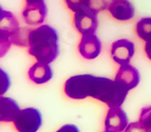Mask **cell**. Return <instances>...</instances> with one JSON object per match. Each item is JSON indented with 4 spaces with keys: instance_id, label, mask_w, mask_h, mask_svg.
Instances as JSON below:
<instances>
[{
    "instance_id": "cell-23",
    "label": "cell",
    "mask_w": 151,
    "mask_h": 132,
    "mask_svg": "<svg viewBox=\"0 0 151 132\" xmlns=\"http://www.w3.org/2000/svg\"><path fill=\"white\" fill-rule=\"evenodd\" d=\"M45 2V0H25L27 4H33V3H41Z\"/></svg>"
},
{
    "instance_id": "cell-14",
    "label": "cell",
    "mask_w": 151,
    "mask_h": 132,
    "mask_svg": "<svg viewBox=\"0 0 151 132\" xmlns=\"http://www.w3.org/2000/svg\"><path fill=\"white\" fill-rule=\"evenodd\" d=\"M136 35L144 41L151 40V17H144L135 26Z\"/></svg>"
},
{
    "instance_id": "cell-25",
    "label": "cell",
    "mask_w": 151,
    "mask_h": 132,
    "mask_svg": "<svg viewBox=\"0 0 151 132\" xmlns=\"http://www.w3.org/2000/svg\"><path fill=\"white\" fill-rule=\"evenodd\" d=\"M105 132H108V131H105Z\"/></svg>"
},
{
    "instance_id": "cell-19",
    "label": "cell",
    "mask_w": 151,
    "mask_h": 132,
    "mask_svg": "<svg viewBox=\"0 0 151 132\" xmlns=\"http://www.w3.org/2000/svg\"><path fill=\"white\" fill-rule=\"evenodd\" d=\"M124 132H148V131H147L146 127L141 122H135L129 124Z\"/></svg>"
},
{
    "instance_id": "cell-20",
    "label": "cell",
    "mask_w": 151,
    "mask_h": 132,
    "mask_svg": "<svg viewBox=\"0 0 151 132\" xmlns=\"http://www.w3.org/2000/svg\"><path fill=\"white\" fill-rule=\"evenodd\" d=\"M65 3L72 12H76L78 9L85 6L86 0H65Z\"/></svg>"
},
{
    "instance_id": "cell-10",
    "label": "cell",
    "mask_w": 151,
    "mask_h": 132,
    "mask_svg": "<svg viewBox=\"0 0 151 132\" xmlns=\"http://www.w3.org/2000/svg\"><path fill=\"white\" fill-rule=\"evenodd\" d=\"M115 80L131 90L139 84L141 75L137 69L127 64L119 67V71L115 75Z\"/></svg>"
},
{
    "instance_id": "cell-8",
    "label": "cell",
    "mask_w": 151,
    "mask_h": 132,
    "mask_svg": "<svg viewBox=\"0 0 151 132\" xmlns=\"http://www.w3.org/2000/svg\"><path fill=\"white\" fill-rule=\"evenodd\" d=\"M48 14V9L45 2L27 4L22 11L23 20L29 26H39L45 21Z\"/></svg>"
},
{
    "instance_id": "cell-1",
    "label": "cell",
    "mask_w": 151,
    "mask_h": 132,
    "mask_svg": "<svg viewBox=\"0 0 151 132\" xmlns=\"http://www.w3.org/2000/svg\"><path fill=\"white\" fill-rule=\"evenodd\" d=\"M63 91L71 99H85L90 96L106 104L109 108H114L124 104L130 90L119 81L107 77L81 74L67 79Z\"/></svg>"
},
{
    "instance_id": "cell-16",
    "label": "cell",
    "mask_w": 151,
    "mask_h": 132,
    "mask_svg": "<svg viewBox=\"0 0 151 132\" xmlns=\"http://www.w3.org/2000/svg\"><path fill=\"white\" fill-rule=\"evenodd\" d=\"M85 6H87L94 13L98 14L99 12H103L108 9V2L107 0H86Z\"/></svg>"
},
{
    "instance_id": "cell-17",
    "label": "cell",
    "mask_w": 151,
    "mask_h": 132,
    "mask_svg": "<svg viewBox=\"0 0 151 132\" xmlns=\"http://www.w3.org/2000/svg\"><path fill=\"white\" fill-rule=\"evenodd\" d=\"M139 122H141L146 127L147 131L151 132V106L145 107L141 110Z\"/></svg>"
},
{
    "instance_id": "cell-9",
    "label": "cell",
    "mask_w": 151,
    "mask_h": 132,
    "mask_svg": "<svg viewBox=\"0 0 151 132\" xmlns=\"http://www.w3.org/2000/svg\"><path fill=\"white\" fill-rule=\"evenodd\" d=\"M108 11L114 19L119 21H128L134 17V6L129 0H110Z\"/></svg>"
},
{
    "instance_id": "cell-6",
    "label": "cell",
    "mask_w": 151,
    "mask_h": 132,
    "mask_svg": "<svg viewBox=\"0 0 151 132\" xmlns=\"http://www.w3.org/2000/svg\"><path fill=\"white\" fill-rule=\"evenodd\" d=\"M128 126V116L121 107L109 108L105 119V130L108 132H124Z\"/></svg>"
},
{
    "instance_id": "cell-5",
    "label": "cell",
    "mask_w": 151,
    "mask_h": 132,
    "mask_svg": "<svg viewBox=\"0 0 151 132\" xmlns=\"http://www.w3.org/2000/svg\"><path fill=\"white\" fill-rule=\"evenodd\" d=\"M135 52V46L132 41L128 39H119L112 43L111 47V56L116 64L127 65L133 57Z\"/></svg>"
},
{
    "instance_id": "cell-24",
    "label": "cell",
    "mask_w": 151,
    "mask_h": 132,
    "mask_svg": "<svg viewBox=\"0 0 151 132\" xmlns=\"http://www.w3.org/2000/svg\"><path fill=\"white\" fill-rule=\"evenodd\" d=\"M4 12H5V11L3 10V9L1 8V5H0V19H1V17H2V16H3V14H4Z\"/></svg>"
},
{
    "instance_id": "cell-7",
    "label": "cell",
    "mask_w": 151,
    "mask_h": 132,
    "mask_svg": "<svg viewBox=\"0 0 151 132\" xmlns=\"http://www.w3.org/2000/svg\"><path fill=\"white\" fill-rule=\"evenodd\" d=\"M78 52L86 59H94L101 52V42L95 34H85L78 43Z\"/></svg>"
},
{
    "instance_id": "cell-4",
    "label": "cell",
    "mask_w": 151,
    "mask_h": 132,
    "mask_svg": "<svg viewBox=\"0 0 151 132\" xmlns=\"http://www.w3.org/2000/svg\"><path fill=\"white\" fill-rule=\"evenodd\" d=\"M97 14L89 10L87 6L78 9L74 12V26L81 34H93L97 30Z\"/></svg>"
},
{
    "instance_id": "cell-12",
    "label": "cell",
    "mask_w": 151,
    "mask_h": 132,
    "mask_svg": "<svg viewBox=\"0 0 151 132\" xmlns=\"http://www.w3.org/2000/svg\"><path fill=\"white\" fill-rule=\"evenodd\" d=\"M19 105L11 97L0 95V122L10 123L14 122L15 117L20 111Z\"/></svg>"
},
{
    "instance_id": "cell-21",
    "label": "cell",
    "mask_w": 151,
    "mask_h": 132,
    "mask_svg": "<svg viewBox=\"0 0 151 132\" xmlns=\"http://www.w3.org/2000/svg\"><path fill=\"white\" fill-rule=\"evenodd\" d=\"M56 132H79V129H78V127L75 126V125L68 124L60 127Z\"/></svg>"
},
{
    "instance_id": "cell-15",
    "label": "cell",
    "mask_w": 151,
    "mask_h": 132,
    "mask_svg": "<svg viewBox=\"0 0 151 132\" xmlns=\"http://www.w3.org/2000/svg\"><path fill=\"white\" fill-rule=\"evenodd\" d=\"M31 29L29 28H19L15 33L11 36L12 44L18 47H29V35Z\"/></svg>"
},
{
    "instance_id": "cell-3",
    "label": "cell",
    "mask_w": 151,
    "mask_h": 132,
    "mask_svg": "<svg viewBox=\"0 0 151 132\" xmlns=\"http://www.w3.org/2000/svg\"><path fill=\"white\" fill-rule=\"evenodd\" d=\"M13 123L18 132H37L42 125V116L36 108H24L19 111Z\"/></svg>"
},
{
    "instance_id": "cell-2",
    "label": "cell",
    "mask_w": 151,
    "mask_h": 132,
    "mask_svg": "<svg viewBox=\"0 0 151 132\" xmlns=\"http://www.w3.org/2000/svg\"><path fill=\"white\" fill-rule=\"evenodd\" d=\"M29 54L40 62L49 65L53 62L59 54L57 31L48 24L31 29L29 35Z\"/></svg>"
},
{
    "instance_id": "cell-18",
    "label": "cell",
    "mask_w": 151,
    "mask_h": 132,
    "mask_svg": "<svg viewBox=\"0 0 151 132\" xmlns=\"http://www.w3.org/2000/svg\"><path fill=\"white\" fill-rule=\"evenodd\" d=\"M11 87V78L9 74L0 68V95H3L9 91Z\"/></svg>"
},
{
    "instance_id": "cell-11",
    "label": "cell",
    "mask_w": 151,
    "mask_h": 132,
    "mask_svg": "<svg viewBox=\"0 0 151 132\" xmlns=\"http://www.w3.org/2000/svg\"><path fill=\"white\" fill-rule=\"evenodd\" d=\"M29 78L37 85H42L48 82L53 77V71L50 65L37 61L30 68L28 72Z\"/></svg>"
},
{
    "instance_id": "cell-13",
    "label": "cell",
    "mask_w": 151,
    "mask_h": 132,
    "mask_svg": "<svg viewBox=\"0 0 151 132\" xmlns=\"http://www.w3.org/2000/svg\"><path fill=\"white\" fill-rule=\"evenodd\" d=\"M19 29V23L16 17L11 12L5 11L3 16L0 19V36L2 37H9L15 33Z\"/></svg>"
},
{
    "instance_id": "cell-22",
    "label": "cell",
    "mask_w": 151,
    "mask_h": 132,
    "mask_svg": "<svg viewBox=\"0 0 151 132\" xmlns=\"http://www.w3.org/2000/svg\"><path fill=\"white\" fill-rule=\"evenodd\" d=\"M145 53L146 56L151 60V40L146 41V44H145Z\"/></svg>"
}]
</instances>
